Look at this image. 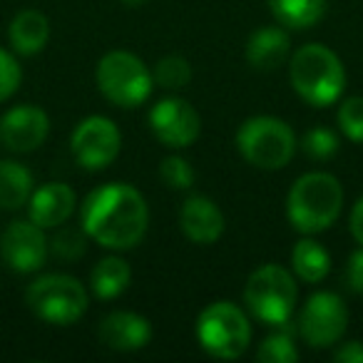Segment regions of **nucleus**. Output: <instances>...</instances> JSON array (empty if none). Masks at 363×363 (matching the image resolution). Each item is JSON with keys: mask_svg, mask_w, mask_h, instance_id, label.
<instances>
[{"mask_svg": "<svg viewBox=\"0 0 363 363\" xmlns=\"http://www.w3.org/2000/svg\"><path fill=\"white\" fill-rule=\"evenodd\" d=\"M279 26L289 30L313 28L326 13V0H267Z\"/></svg>", "mask_w": 363, "mask_h": 363, "instance_id": "20", "label": "nucleus"}, {"mask_svg": "<svg viewBox=\"0 0 363 363\" xmlns=\"http://www.w3.org/2000/svg\"><path fill=\"white\" fill-rule=\"evenodd\" d=\"M348 284L356 294H363V247L348 259Z\"/></svg>", "mask_w": 363, "mask_h": 363, "instance_id": "30", "label": "nucleus"}, {"mask_svg": "<svg viewBox=\"0 0 363 363\" xmlns=\"http://www.w3.org/2000/svg\"><path fill=\"white\" fill-rule=\"evenodd\" d=\"M237 150L257 169H284L296 155V135L279 117L257 115L239 127Z\"/></svg>", "mask_w": 363, "mask_h": 363, "instance_id": "6", "label": "nucleus"}, {"mask_svg": "<svg viewBox=\"0 0 363 363\" xmlns=\"http://www.w3.org/2000/svg\"><path fill=\"white\" fill-rule=\"evenodd\" d=\"M298 286L291 272H286L279 264H264L244 286V303L252 311L254 318H259L267 326H284L296 311Z\"/></svg>", "mask_w": 363, "mask_h": 363, "instance_id": "4", "label": "nucleus"}, {"mask_svg": "<svg viewBox=\"0 0 363 363\" xmlns=\"http://www.w3.org/2000/svg\"><path fill=\"white\" fill-rule=\"evenodd\" d=\"M333 361L336 363H363V343L361 341H348L333 351Z\"/></svg>", "mask_w": 363, "mask_h": 363, "instance_id": "31", "label": "nucleus"}, {"mask_svg": "<svg viewBox=\"0 0 363 363\" xmlns=\"http://www.w3.org/2000/svg\"><path fill=\"white\" fill-rule=\"evenodd\" d=\"M77 207V194L70 184L62 182H48L35 189L28 202V219L43 229H57L67 224Z\"/></svg>", "mask_w": 363, "mask_h": 363, "instance_id": "14", "label": "nucleus"}, {"mask_svg": "<svg viewBox=\"0 0 363 363\" xmlns=\"http://www.w3.org/2000/svg\"><path fill=\"white\" fill-rule=\"evenodd\" d=\"M351 234H353V239L363 247V197L358 199L351 209Z\"/></svg>", "mask_w": 363, "mask_h": 363, "instance_id": "32", "label": "nucleus"}, {"mask_svg": "<svg viewBox=\"0 0 363 363\" xmlns=\"http://www.w3.org/2000/svg\"><path fill=\"white\" fill-rule=\"evenodd\" d=\"M33 192H35L33 172L16 160H0V209L18 212L28 207Z\"/></svg>", "mask_w": 363, "mask_h": 363, "instance_id": "18", "label": "nucleus"}, {"mask_svg": "<svg viewBox=\"0 0 363 363\" xmlns=\"http://www.w3.org/2000/svg\"><path fill=\"white\" fill-rule=\"evenodd\" d=\"M338 127L351 142H363V97H348L341 102Z\"/></svg>", "mask_w": 363, "mask_h": 363, "instance_id": "26", "label": "nucleus"}, {"mask_svg": "<svg viewBox=\"0 0 363 363\" xmlns=\"http://www.w3.org/2000/svg\"><path fill=\"white\" fill-rule=\"evenodd\" d=\"M348 326V308L333 291H316L301 308L298 333L311 348H331Z\"/></svg>", "mask_w": 363, "mask_h": 363, "instance_id": "9", "label": "nucleus"}, {"mask_svg": "<svg viewBox=\"0 0 363 363\" xmlns=\"http://www.w3.org/2000/svg\"><path fill=\"white\" fill-rule=\"evenodd\" d=\"M50 132V117L38 105H18L0 117V145L18 155L35 152Z\"/></svg>", "mask_w": 363, "mask_h": 363, "instance_id": "13", "label": "nucleus"}, {"mask_svg": "<svg viewBox=\"0 0 363 363\" xmlns=\"http://www.w3.org/2000/svg\"><path fill=\"white\" fill-rule=\"evenodd\" d=\"M80 227L87 239L112 252L135 249L150 227V209L132 184L110 182L92 189L80 209Z\"/></svg>", "mask_w": 363, "mask_h": 363, "instance_id": "1", "label": "nucleus"}, {"mask_svg": "<svg viewBox=\"0 0 363 363\" xmlns=\"http://www.w3.org/2000/svg\"><path fill=\"white\" fill-rule=\"evenodd\" d=\"M289 52H291V40L289 33L281 28H259L247 43V60L254 70L272 72L286 62Z\"/></svg>", "mask_w": 363, "mask_h": 363, "instance_id": "17", "label": "nucleus"}, {"mask_svg": "<svg viewBox=\"0 0 363 363\" xmlns=\"http://www.w3.org/2000/svg\"><path fill=\"white\" fill-rule=\"evenodd\" d=\"M152 77H155V85L164 87V90H182L192 80V67H189V62L184 57L167 55L155 65Z\"/></svg>", "mask_w": 363, "mask_h": 363, "instance_id": "23", "label": "nucleus"}, {"mask_svg": "<svg viewBox=\"0 0 363 363\" xmlns=\"http://www.w3.org/2000/svg\"><path fill=\"white\" fill-rule=\"evenodd\" d=\"M160 177L169 189H189L194 184V169L184 157H164L160 162Z\"/></svg>", "mask_w": 363, "mask_h": 363, "instance_id": "25", "label": "nucleus"}, {"mask_svg": "<svg viewBox=\"0 0 363 363\" xmlns=\"http://www.w3.org/2000/svg\"><path fill=\"white\" fill-rule=\"evenodd\" d=\"M0 252L6 264L18 274H33L43 269L50 252V242L45 237V229L38 227L35 222H11L0 237Z\"/></svg>", "mask_w": 363, "mask_h": 363, "instance_id": "12", "label": "nucleus"}, {"mask_svg": "<svg viewBox=\"0 0 363 363\" xmlns=\"http://www.w3.org/2000/svg\"><path fill=\"white\" fill-rule=\"evenodd\" d=\"M100 341L112 351L132 353L152 341V326L135 311H112L100 321Z\"/></svg>", "mask_w": 363, "mask_h": 363, "instance_id": "15", "label": "nucleus"}, {"mask_svg": "<svg viewBox=\"0 0 363 363\" xmlns=\"http://www.w3.org/2000/svg\"><path fill=\"white\" fill-rule=\"evenodd\" d=\"M26 303L40 321L72 326L87 311V291L70 274H43L30 281Z\"/></svg>", "mask_w": 363, "mask_h": 363, "instance_id": "8", "label": "nucleus"}, {"mask_svg": "<svg viewBox=\"0 0 363 363\" xmlns=\"http://www.w3.org/2000/svg\"><path fill=\"white\" fill-rule=\"evenodd\" d=\"M23 80V67L16 55L0 48V102L8 100L18 92Z\"/></svg>", "mask_w": 363, "mask_h": 363, "instance_id": "29", "label": "nucleus"}, {"mask_svg": "<svg viewBox=\"0 0 363 363\" xmlns=\"http://www.w3.org/2000/svg\"><path fill=\"white\" fill-rule=\"evenodd\" d=\"M301 147L313 160H328L331 155H336L338 137L333 135L331 130H326V127H313V130H308L306 135H303Z\"/></svg>", "mask_w": 363, "mask_h": 363, "instance_id": "28", "label": "nucleus"}, {"mask_svg": "<svg viewBox=\"0 0 363 363\" xmlns=\"http://www.w3.org/2000/svg\"><path fill=\"white\" fill-rule=\"evenodd\" d=\"M291 269L301 281L318 284L331 272V254L316 239H298L291 252Z\"/></svg>", "mask_w": 363, "mask_h": 363, "instance_id": "21", "label": "nucleus"}, {"mask_svg": "<svg viewBox=\"0 0 363 363\" xmlns=\"http://www.w3.org/2000/svg\"><path fill=\"white\" fill-rule=\"evenodd\" d=\"M120 3H125L127 8H140V6H145L147 0H120Z\"/></svg>", "mask_w": 363, "mask_h": 363, "instance_id": "33", "label": "nucleus"}, {"mask_svg": "<svg viewBox=\"0 0 363 363\" xmlns=\"http://www.w3.org/2000/svg\"><path fill=\"white\" fill-rule=\"evenodd\" d=\"M197 341L209 356L234 361L252 343V323L234 301H214L199 313Z\"/></svg>", "mask_w": 363, "mask_h": 363, "instance_id": "7", "label": "nucleus"}, {"mask_svg": "<svg viewBox=\"0 0 363 363\" xmlns=\"http://www.w3.org/2000/svg\"><path fill=\"white\" fill-rule=\"evenodd\" d=\"M70 150L82 169L100 172L117 160L122 150V135L110 117L90 115L75 127L70 137Z\"/></svg>", "mask_w": 363, "mask_h": 363, "instance_id": "10", "label": "nucleus"}, {"mask_svg": "<svg viewBox=\"0 0 363 363\" xmlns=\"http://www.w3.org/2000/svg\"><path fill=\"white\" fill-rule=\"evenodd\" d=\"M179 227L189 242L209 247L224 234V214L209 197L194 194L182 204Z\"/></svg>", "mask_w": 363, "mask_h": 363, "instance_id": "16", "label": "nucleus"}, {"mask_svg": "<svg viewBox=\"0 0 363 363\" xmlns=\"http://www.w3.org/2000/svg\"><path fill=\"white\" fill-rule=\"evenodd\" d=\"M8 38L18 55H38L48 45L50 23L40 11H21L8 28Z\"/></svg>", "mask_w": 363, "mask_h": 363, "instance_id": "19", "label": "nucleus"}, {"mask_svg": "<svg viewBox=\"0 0 363 363\" xmlns=\"http://www.w3.org/2000/svg\"><path fill=\"white\" fill-rule=\"evenodd\" d=\"M257 361L259 363H294L298 361V351L294 338L286 331L272 333L262 341L257 351Z\"/></svg>", "mask_w": 363, "mask_h": 363, "instance_id": "24", "label": "nucleus"}, {"mask_svg": "<svg viewBox=\"0 0 363 363\" xmlns=\"http://www.w3.org/2000/svg\"><path fill=\"white\" fill-rule=\"evenodd\" d=\"M150 127L155 137L169 150L192 147L202 135V117L182 97H164L150 110Z\"/></svg>", "mask_w": 363, "mask_h": 363, "instance_id": "11", "label": "nucleus"}, {"mask_svg": "<svg viewBox=\"0 0 363 363\" xmlns=\"http://www.w3.org/2000/svg\"><path fill=\"white\" fill-rule=\"evenodd\" d=\"M85 239H87V234L82 232V227L80 229H70V227H65V224H62V232H57L55 237H52L50 249H52V254H55V257L72 262V259H77V257H82V254H85Z\"/></svg>", "mask_w": 363, "mask_h": 363, "instance_id": "27", "label": "nucleus"}, {"mask_svg": "<svg viewBox=\"0 0 363 363\" xmlns=\"http://www.w3.org/2000/svg\"><path fill=\"white\" fill-rule=\"evenodd\" d=\"M97 90L102 92L107 102L122 110H135L145 105L155 87L152 70L127 50H112L97 62L95 70Z\"/></svg>", "mask_w": 363, "mask_h": 363, "instance_id": "5", "label": "nucleus"}, {"mask_svg": "<svg viewBox=\"0 0 363 363\" xmlns=\"http://www.w3.org/2000/svg\"><path fill=\"white\" fill-rule=\"evenodd\" d=\"M343 209L341 182L328 172H308L294 182L286 199V217L301 234L326 232Z\"/></svg>", "mask_w": 363, "mask_h": 363, "instance_id": "2", "label": "nucleus"}, {"mask_svg": "<svg viewBox=\"0 0 363 363\" xmlns=\"http://www.w3.org/2000/svg\"><path fill=\"white\" fill-rule=\"evenodd\" d=\"M132 281V269L125 259L120 257H105L95 264L90 274V286L97 298H117L127 291Z\"/></svg>", "mask_w": 363, "mask_h": 363, "instance_id": "22", "label": "nucleus"}, {"mask_svg": "<svg viewBox=\"0 0 363 363\" xmlns=\"http://www.w3.org/2000/svg\"><path fill=\"white\" fill-rule=\"evenodd\" d=\"M289 80L294 92L313 107L333 105L346 90L341 57L321 43H308L294 52L289 62Z\"/></svg>", "mask_w": 363, "mask_h": 363, "instance_id": "3", "label": "nucleus"}]
</instances>
